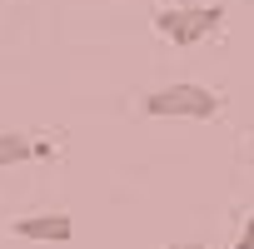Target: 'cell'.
<instances>
[{
	"instance_id": "5b68a950",
	"label": "cell",
	"mask_w": 254,
	"mask_h": 249,
	"mask_svg": "<svg viewBox=\"0 0 254 249\" xmlns=\"http://www.w3.org/2000/svg\"><path fill=\"white\" fill-rule=\"evenodd\" d=\"M234 249H254V219L239 229V239H234Z\"/></svg>"
},
{
	"instance_id": "6da1fadb",
	"label": "cell",
	"mask_w": 254,
	"mask_h": 249,
	"mask_svg": "<svg viewBox=\"0 0 254 249\" xmlns=\"http://www.w3.org/2000/svg\"><path fill=\"white\" fill-rule=\"evenodd\" d=\"M140 110H145L150 120H219L224 95L180 80V85H160V90H150V95L140 100Z\"/></svg>"
},
{
	"instance_id": "8992f818",
	"label": "cell",
	"mask_w": 254,
	"mask_h": 249,
	"mask_svg": "<svg viewBox=\"0 0 254 249\" xmlns=\"http://www.w3.org/2000/svg\"><path fill=\"white\" fill-rule=\"evenodd\" d=\"M165 249H204V244H165Z\"/></svg>"
},
{
	"instance_id": "3957f363",
	"label": "cell",
	"mask_w": 254,
	"mask_h": 249,
	"mask_svg": "<svg viewBox=\"0 0 254 249\" xmlns=\"http://www.w3.org/2000/svg\"><path fill=\"white\" fill-rule=\"evenodd\" d=\"M15 239H35V244H65L75 239V219L70 214H20L10 224Z\"/></svg>"
},
{
	"instance_id": "277c9868",
	"label": "cell",
	"mask_w": 254,
	"mask_h": 249,
	"mask_svg": "<svg viewBox=\"0 0 254 249\" xmlns=\"http://www.w3.org/2000/svg\"><path fill=\"white\" fill-rule=\"evenodd\" d=\"M25 160H35V140L15 135V130H0V170L5 165H25Z\"/></svg>"
},
{
	"instance_id": "7a4b0ae2",
	"label": "cell",
	"mask_w": 254,
	"mask_h": 249,
	"mask_svg": "<svg viewBox=\"0 0 254 249\" xmlns=\"http://www.w3.org/2000/svg\"><path fill=\"white\" fill-rule=\"evenodd\" d=\"M219 25H224V10L219 5H175V10H160L155 15V30L170 45H199Z\"/></svg>"
}]
</instances>
